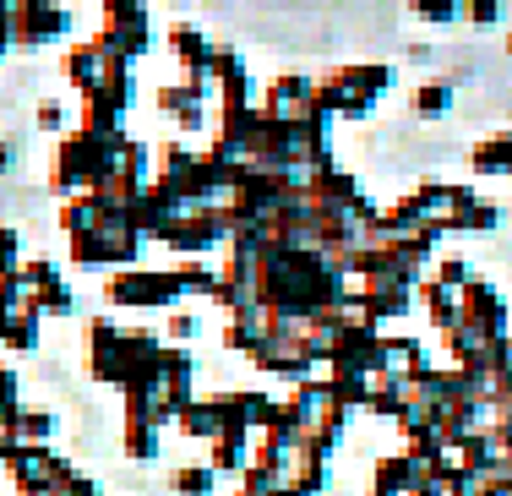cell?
I'll use <instances>...</instances> for the list:
<instances>
[{
  "label": "cell",
  "mask_w": 512,
  "mask_h": 496,
  "mask_svg": "<svg viewBox=\"0 0 512 496\" xmlns=\"http://www.w3.org/2000/svg\"><path fill=\"white\" fill-rule=\"evenodd\" d=\"M327 393H333L338 409H365V398H371V377H360V371H344V377H327Z\"/></svg>",
  "instance_id": "cell-32"
},
{
  "label": "cell",
  "mask_w": 512,
  "mask_h": 496,
  "mask_svg": "<svg viewBox=\"0 0 512 496\" xmlns=\"http://www.w3.org/2000/svg\"><path fill=\"white\" fill-rule=\"evenodd\" d=\"M240 496H289V486H284V475H278V469L246 464V475H240Z\"/></svg>",
  "instance_id": "cell-39"
},
{
  "label": "cell",
  "mask_w": 512,
  "mask_h": 496,
  "mask_svg": "<svg viewBox=\"0 0 512 496\" xmlns=\"http://www.w3.org/2000/svg\"><path fill=\"white\" fill-rule=\"evenodd\" d=\"M11 159H17V148H11V142H0V169H11Z\"/></svg>",
  "instance_id": "cell-54"
},
{
  "label": "cell",
  "mask_w": 512,
  "mask_h": 496,
  "mask_svg": "<svg viewBox=\"0 0 512 496\" xmlns=\"http://www.w3.org/2000/svg\"><path fill=\"white\" fill-rule=\"evenodd\" d=\"M11 50V33H0V55H6Z\"/></svg>",
  "instance_id": "cell-55"
},
{
  "label": "cell",
  "mask_w": 512,
  "mask_h": 496,
  "mask_svg": "<svg viewBox=\"0 0 512 496\" xmlns=\"http://www.w3.org/2000/svg\"><path fill=\"white\" fill-rule=\"evenodd\" d=\"M191 104H202V99L186 88V82H175V88H158V110H164V115H186Z\"/></svg>",
  "instance_id": "cell-45"
},
{
  "label": "cell",
  "mask_w": 512,
  "mask_h": 496,
  "mask_svg": "<svg viewBox=\"0 0 512 496\" xmlns=\"http://www.w3.org/2000/svg\"><path fill=\"white\" fill-rule=\"evenodd\" d=\"M60 71H66V82H71V88L93 93V88H99V77H104V55L93 50V39H88V44H71L66 60H60Z\"/></svg>",
  "instance_id": "cell-19"
},
{
  "label": "cell",
  "mask_w": 512,
  "mask_h": 496,
  "mask_svg": "<svg viewBox=\"0 0 512 496\" xmlns=\"http://www.w3.org/2000/svg\"><path fill=\"white\" fill-rule=\"evenodd\" d=\"M355 295L365 300V306H371L376 322H398V317H409V311H414V289H404L393 273L365 278V284H355Z\"/></svg>",
  "instance_id": "cell-14"
},
{
  "label": "cell",
  "mask_w": 512,
  "mask_h": 496,
  "mask_svg": "<svg viewBox=\"0 0 512 496\" xmlns=\"http://www.w3.org/2000/svg\"><path fill=\"white\" fill-rule=\"evenodd\" d=\"M104 202H99V191H82V197H66L60 202V229H66V240H77V235H93V229L104 224Z\"/></svg>",
  "instance_id": "cell-17"
},
{
  "label": "cell",
  "mask_w": 512,
  "mask_h": 496,
  "mask_svg": "<svg viewBox=\"0 0 512 496\" xmlns=\"http://www.w3.org/2000/svg\"><path fill=\"white\" fill-rule=\"evenodd\" d=\"M71 33V11L50 6V0H17L11 6V50H39L50 39Z\"/></svg>",
  "instance_id": "cell-6"
},
{
  "label": "cell",
  "mask_w": 512,
  "mask_h": 496,
  "mask_svg": "<svg viewBox=\"0 0 512 496\" xmlns=\"http://www.w3.org/2000/svg\"><path fill=\"white\" fill-rule=\"evenodd\" d=\"M213 486H218V475L207 464H180L175 469V491L180 496H213Z\"/></svg>",
  "instance_id": "cell-41"
},
{
  "label": "cell",
  "mask_w": 512,
  "mask_h": 496,
  "mask_svg": "<svg viewBox=\"0 0 512 496\" xmlns=\"http://www.w3.org/2000/svg\"><path fill=\"white\" fill-rule=\"evenodd\" d=\"M17 278H22V289H28V295H33V289H44V284H60V268H55V262H22V268H17Z\"/></svg>",
  "instance_id": "cell-44"
},
{
  "label": "cell",
  "mask_w": 512,
  "mask_h": 496,
  "mask_svg": "<svg viewBox=\"0 0 512 496\" xmlns=\"http://www.w3.org/2000/svg\"><path fill=\"white\" fill-rule=\"evenodd\" d=\"M382 229H387L393 240H409V235H425V229H431V224H425V213H420V202H414V191L382 213Z\"/></svg>",
  "instance_id": "cell-31"
},
{
  "label": "cell",
  "mask_w": 512,
  "mask_h": 496,
  "mask_svg": "<svg viewBox=\"0 0 512 496\" xmlns=\"http://www.w3.org/2000/svg\"><path fill=\"white\" fill-rule=\"evenodd\" d=\"M202 333V322L191 317V311H169V338H175V344H186V338H197Z\"/></svg>",
  "instance_id": "cell-47"
},
{
  "label": "cell",
  "mask_w": 512,
  "mask_h": 496,
  "mask_svg": "<svg viewBox=\"0 0 512 496\" xmlns=\"http://www.w3.org/2000/svg\"><path fill=\"white\" fill-rule=\"evenodd\" d=\"M6 469H11V480H17V496H50L77 475V469L60 453H50V447H17V453L6 458Z\"/></svg>",
  "instance_id": "cell-5"
},
{
  "label": "cell",
  "mask_w": 512,
  "mask_h": 496,
  "mask_svg": "<svg viewBox=\"0 0 512 496\" xmlns=\"http://www.w3.org/2000/svg\"><path fill=\"white\" fill-rule=\"evenodd\" d=\"M22 306L33 311V317H71L77 311V295H71V284L60 278V284H44V289H33Z\"/></svg>",
  "instance_id": "cell-29"
},
{
  "label": "cell",
  "mask_w": 512,
  "mask_h": 496,
  "mask_svg": "<svg viewBox=\"0 0 512 496\" xmlns=\"http://www.w3.org/2000/svg\"><path fill=\"white\" fill-rule=\"evenodd\" d=\"M71 262H77L82 273H99V268H104V246H99V229H93V235H77V240H71Z\"/></svg>",
  "instance_id": "cell-43"
},
{
  "label": "cell",
  "mask_w": 512,
  "mask_h": 496,
  "mask_svg": "<svg viewBox=\"0 0 512 496\" xmlns=\"http://www.w3.org/2000/svg\"><path fill=\"white\" fill-rule=\"evenodd\" d=\"M0 344H6V349H17V355L39 349V317H33L28 306H17V311H11V322H6V333H0Z\"/></svg>",
  "instance_id": "cell-33"
},
{
  "label": "cell",
  "mask_w": 512,
  "mask_h": 496,
  "mask_svg": "<svg viewBox=\"0 0 512 496\" xmlns=\"http://www.w3.org/2000/svg\"><path fill=\"white\" fill-rule=\"evenodd\" d=\"M148 186H153V153H148V142L131 137L126 148L115 153L109 175L99 180V202H104V208H131Z\"/></svg>",
  "instance_id": "cell-4"
},
{
  "label": "cell",
  "mask_w": 512,
  "mask_h": 496,
  "mask_svg": "<svg viewBox=\"0 0 512 496\" xmlns=\"http://www.w3.org/2000/svg\"><path fill=\"white\" fill-rule=\"evenodd\" d=\"M507 50H512V39H507Z\"/></svg>",
  "instance_id": "cell-57"
},
{
  "label": "cell",
  "mask_w": 512,
  "mask_h": 496,
  "mask_svg": "<svg viewBox=\"0 0 512 496\" xmlns=\"http://www.w3.org/2000/svg\"><path fill=\"white\" fill-rule=\"evenodd\" d=\"M436 415H442V409H436L431 398H414V393H409L404 415H398V431H404V437H420V431H436Z\"/></svg>",
  "instance_id": "cell-38"
},
{
  "label": "cell",
  "mask_w": 512,
  "mask_h": 496,
  "mask_svg": "<svg viewBox=\"0 0 512 496\" xmlns=\"http://www.w3.org/2000/svg\"><path fill=\"white\" fill-rule=\"evenodd\" d=\"M458 317L474 322V328H485L491 338H507L512 333V317H507V300L496 295L485 278H474L469 289H458Z\"/></svg>",
  "instance_id": "cell-10"
},
{
  "label": "cell",
  "mask_w": 512,
  "mask_h": 496,
  "mask_svg": "<svg viewBox=\"0 0 512 496\" xmlns=\"http://www.w3.org/2000/svg\"><path fill=\"white\" fill-rule=\"evenodd\" d=\"M164 246L180 251V257H213L218 246H229V224L218 219V213H207V208H191L186 219L164 235Z\"/></svg>",
  "instance_id": "cell-8"
},
{
  "label": "cell",
  "mask_w": 512,
  "mask_h": 496,
  "mask_svg": "<svg viewBox=\"0 0 512 496\" xmlns=\"http://www.w3.org/2000/svg\"><path fill=\"white\" fill-rule=\"evenodd\" d=\"M175 126H180V131H202V126H207V104H191L186 115H175Z\"/></svg>",
  "instance_id": "cell-53"
},
{
  "label": "cell",
  "mask_w": 512,
  "mask_h": 496,
  "mask_svg": "<svg viewBox=\"0 0 512 496\" xmlns=\"http://www.w3.org/2000/svg\"><path fill=\"white\" fill-rule=\"evenodd\" d=\"M420 366H431L420 338H409V333H382L376 360H371V377H414Z\"/></svg>",
  "instance_id": "cell-12"
},
{
  "label": "cell",
  "mask_w": 512,
  "mask_h": 496,
  "mask_svg": "<svg viewBox=\"0 0 512 496\" xmlns=\"http://www.w3.org/2000/svg\"><path fill=\"white\" fill-rule=\"evenodd\" d=\"M349 77H355V88L365 99H382L387 88H393V66H376V60H355V66H344Z\"/></svg>",
  "instance_id": "cell-35"
},
{
  "label": "cell",
  "mask_w": 512,
  "mask_h": 496,
  "mask_svg": "<svg viewBox=\"0 0 512 496\" xmlns=\"http://www.w3.org/2000/svg\"><path fill=\"white\" fill-rule=\"evenodd\" d=\"M109 164H115V153L104 148V142L82 137V131H66L55 148V164H50V186L60 197H82V191H99V180L109 175Z\"/></svg>",
  "instance_id": "cell-1"
},
{
  "label": "cell",
  "mask_w": 512,
  "mask_h": 496,
  "mask_svg": "<svg viewBox=\"0 0 512 496\" xmlns=\"http://www.w3.org/2000/svg\"><path fill=\"white\" fill-rule=\"evenodd\" d=\"M175 278L180 295H207V300L224 295V268H213V262H175Z\"/></svg>",
  "instance_id": "cell-25"
},
{
  "label": "cell",
  "mask_w": 512,
  "mask_h": 496,
  "mask_svg": "<svg viewBox=\"0 0 512 496\" xmlns=\"http://www.w3.org/2000/svg\"><path fill=\"white\" fill-rule=\"evenodd\" d=\"M131 213H137V229H142L148 240H164L169 229H175L180 219H186L191 208H186V202H175L164 186H148L137 202H131Z\"/></svg>",
  "instance_id": "cell-13"
},
{
  "label": "cell",
  "mask_w": 512,
  "mask_h": 496,
  "mask_svg": "<svg viewBox=\"0 0 512 496\" xmlns=\"http://www.w3.org/2000/svg\"><path fill=\"white\" fill-rule=\"evenodd\" d=\"M251 442H256V437H246V431H224V437L213 442V458H207V469H213V475H246Z\"/></svg>",
  "instance_id": "cell-21"
},
{
  "label": "cell",
  "mask_w": 512,
  "mask_h": 496,
  "mask_svg": "<svg viewBox=\"0 0 512 496\" xmlns=\"http://www.w3.org/2000/svg\"><path fill=\"white\" fill-rule=\"evenodd\" d=\"M376 486L409 496V486H414V464L404 458V447H398V453H387V458H376Z\"/></svg>",
  "instance_id": "cell-34"
},
{
  "label": "cell",
  "mask_w": 512,
  "mask_h": 496,
  "mask_svg": "<svg viewBox=\"0 0 512 496\" xmlns=\"http://www.w3.org/2000/svg\"><path fill=\"white\" fill-rule=\"evenodd\" d=\"M469 164L480 169V175H512V131H496V137L474 142Z\"/></svg>",
  "instance_id": "cell-28"
},
{
  "label": "cell",
  "mask_w": 512,
  "mask_h": 496,
  "mask_svg": "<svg viewBox=\"0 0 512 496\" xmlns=\"http://www.w3.org/2000/svg\"><path fill=\"white\" fill-rule=\"evenodd\" d=\"M414 300H420V311L431 317V328H442V333H453L458 322H463L458 317V295H453V289H442V284H431V278L414 289Z\"/></svg>",
  "instance_id": "cell-20"
},
{
  "label": "cell",
  "mask_w": 512,
  "mask_h": 496,
  "mask_svg": "<svg viewBox=\"0 0 512 496\" xmlns=\"http://www.w3.org/2000/svg\"><path fill=\"white\" fill-rule=\"evenodd\" d=\"M50 496H99V486H93V480H88V475H82V469H77V475H71V480H66V486H60V491H50Z\"/></svg>",
  "instance_id": "cell-52"
},
{
  "label": "cell",
  "mask_w": 512,
  "mask_h": 496,
  "mask_svg": "<svg viewBox=\"0 0 512 496\" xmlns=\"http://www.w3.org/2000/svg\"><path fill=\"white\" fill-rule=\"evenodd\" d=\"M414 17H420V22H453L458 6H447V0H420V6H414Z\"/></svg>",
  "instance_id": "cell-48"
},
{
  "label": "cell",
  "mask_w": 512,
  "mask_h": 496,
  "mask_svg": "<svg viewBox=\"0 0 512 496\" xmlns=\"http://www.w3.org/2000/svg\"><path fill=\"white\" fill-rule=\"evenodd\" d=\"M371 496H398V491H382V486H371Z\"/></svg>",
  "instance_id": "cell-56"
},
{
  "label": "cell",
  "mask_w": 512,
  "mask_h": 496,
  "mask_svg": "<svg viewBox=\"0 0 512 496\" xmlns=\"http://www.w3.org/2000/svg\"><path fill=\"white\" fill-rule=\"evenodd\" d=\"M126 458H137V464L158 458V426H148V420H126Z\"/></svg>",
  "instance_id": "cell-40"
},
{
  "label": "cell",
  "mask_w": 512,
  "mask_h": 496,
  "mask_svg": "<svg viewBox=\"0 0 512 496\" xmlns=\"http://www.w3.org/2000/svg\"><path fill=\"white\" fill-rule=\"evenodd\" d=\"M414 110H420L425 120H436V115H447L453 110V82H420V88H414Z\"/></svg>",
  "instance_id": "cell-37"
},
{
  "label": "cell",
  "mask_w": 512,
  "mask_h": 496,
  "mask_svg": "<svg viewBox=\"0 0 512 496\" xmlns=\"http://www.w3.org/2000/svg\"><path fill=\"white\" fill-rule=\"evenodd\" d=\"M447 496H491V486H485L480 475H463V469H458V480L447 486Z\"/></svg>",
  "instance_id": "cell-50"
},
{
  "label": "cell",
  "mask_w": 512,
  "mask_h": 496,
  "mask_svg": "<svg viewBox=\"0 0 512 496\" xmlns=\"http://www.w3.org/2000/svg\"><path fill=\"white\" fill-rule=\"evenodd\" d=\"M104 295H109V306H148V311H169V306H180V278L175 268H120V273H109V284H104Z\"/></svg>",
  "instance_id": "cell-2"
},
{
  "label": "cell",
  "mask_w": 512,
  "mask_h": 496,
  "mask_svg": "<svg viewBox=\"0 0 512 496\" xmlns=\"http://www.w3.org/2000/svg\"><path fill=\"white\" fill-rule=\"evenodd\" d=\"M175 426L186 431L191 442H218V431H224V420H218V398H191L186 415H180Z\"/></svg>",
  "instance_id": "cell-23"
},
{
  "label": "cell",
  "mask_w": 512,
  "mask_h": 496,
  "mask_svg": "<svg viewBox=\"0 0 512 496\" xmlns=\"http://www.w3.org/2000/svg\"><path fill=\"white\" fill-rule=\"evenodd\" d=\"M93 50L109 55V60H137L142 50H153L148 6H137V0H109V6H104V28L93 33Z\"/></svg>",
  "instance_id": "cell-3"
},
{
  "label": "cell",
  "mask_w": 512,
  "mask_h": 496,
  "mask_svg": "<svg viewBox=\"0 0 512 496\" xmlns=\"http://www.w3.org/2000/svg\"><path fill=\"white\" fill-rule=\"evenodd\" d=\"M355 197H360V180L349 175V169H327V175L306 191L311 208H344V202H355Z\"/></svg>",
  "instance_id": "cell-22"
},
{
  "label": "cell",
  "mask_w": 512,
  "mask_h": 496,
  "mask_svg": "<svg viewBox=\"0 0 512 496\" xmlns=\"http://www.w3.org/2000/svg\"><path fill=\"white\" fill-rule=\"evenodd\" d=\"M414 202H420L425 224H431V229H442V235H447V224H453V208H458V186H442V180H425V186H414Z\"/></svg>",
  "instance_id": "cell-18"
},
{
  "label": "cell",
  "mask_w": 512,
  "mask_h": 496,
  "mask_svg": "<svg viewBox=\"0 0 512 496\" xmlns=\"http://www.w3.org/2000/svg\"><path fill=\"white\" fill-rule=\"evenodd\" d=\"M316 99H322V110H327V120H365L376 110V99H365V93L355 88V77H349L344 66L338 71H327V77H316Z\"/></svg>",
  "instance_id": "cell-11"
},
{
  "label": "cell",
  "mask_w": 512,
  "mask_h": 496,
  "mask_svg": "<svg viewBox=\"0 0 512 496\" xmlns=\"http://www.w3.org/2000/svg\"><path fill=\"white\" fill-rule=\"evenodd\" d=\"M458 17H469V22H480V28H485V22L502 17V6H496V0H474V6H458Z\"/></svg>",
  "instance_id": "cell-49"
},
{
  "label": "cell",
  "mask_w": 512,
  "mask_h": 496,
  "mask_svg": "<svg viewBox=\"0 0 512 496\" xmlns=\"http://www.w3.org/2000/svg\"><path fill=\"white\" fill-rule=\"evenodd\" d=\"M447 338V355H453V366L458 371H474V377H491V349H496V338L485 333V328H474V322H458L453 333H442Z\"/></svg>",
  "instance_id": "cell-15"
},
{
  "label": "cell",
  "mask_w": 512,
  "mask_h": 496,
  "mask_svg": "<svg viewBox=\"0 0 512 496\" xmlns=\"http://www.w3.org/2000/svg\"><path fill=\"white\" fill-rule=\"evenodd\" d=\"M22 415V382H17V371L11 366H0V426L11 431V420Z\"/></svg>",
  "instance_id": "cell-42"
},
{
  "label": "cell",
  "mask_w": 512,
  "mask_h": 496,
  "mask_svg": "<svg viewBox=\"0 0 512 496\" xmlns=\"http://www.w3.org/2000/svg\"><path fill=\"white\" fill-rule=\"evenodd\" d=\"M169 50L180 55L186 71H197V66H207V55H213V39H207L202 28H191V22H175V28H169Z\"/></svg>",
  "instance_id": "cell-26"
},
{
  "label": "cell",
  "mask_w": 512,
  "mask_h": 496,
  "mask_svg": "<svg viewBox=\"0 0 512 496\" xmlns=\"http://www.w3.org/2000/svg\"><path fill=\"white\" fill-rule=\"evenodd\" d=\"M39 126H44V131H60V126H66V104H60V99H44V104H39Z\"/></svg>",
  "instance_id": "cell-51"
},
{
  "label": "cell",
  "mask_w": 512,
  "mask_h": 496,
  "mask_svg": "<svg viewBox=\"0 0 512 496\" xmlns=\"http://www.w3.org/2000/svg\"><path fill=\"white\" fill-rule=\"evenodd\" d=\"M22 268V240L11 224H0V273H17Z\"/></svg>",
  "instance_id": "cell-46"
},
{
  "label": "cell",
  "mask_w": 512,
  "mask_h": 496,
  "mask_svg": "<svg viewBox=\"0 0 512 496\" xmlns=\"http://www.w3.org/2000/svg\"><path fill=\"white\" fill-rule=\"evenodd\" d=\"M502 224V213H496V202H485V197H474L469 186H458V208H453V224L447 229H496Z\"/></svg>",
  "instance_id": "cell-24"
},
{
  "label": "cell",
  "mask_w": 512,
  "mask_h": 496,
  "mask_svg": "<svg viewBox=\"0 0 512 496\" xmlns=\"http://www.w3.org/2000/svg\"><path fill=\"white\" fill-rule=\"evenodd\" d=\"M431 284H442V289H469L474 284V268H469V257H458V251H447V257H436V268H431Z\"/></svg>",
  "instance_id": "cell-36"
},
{
  "label": "cell",
  "mask_w": 512,
  "mask_h": 496,
  "mask_svg": "<svg viewBox=\"0 0 512 496\" xmlns=\"http://www.w3.org/2000/svg\"><path fill=\"white\" fill-rule=\"evenodd\" d=\"M153 186H164L175 202L197 208V153H191L186 142H164V148L153 153Z\"/></svg>",
  "instance_id": "cell-9"
},
{
  "label": "cell",
  "mask_w": 512,
  "mask_h": 496,
  "mask_svg": "<svg viewBox=\"0 0 512 496\" xmlns=\"http://www.w3.org/2000/svg\"><path fill=\"white\" fill-rule=\"evenodd\" d=\"M88 371H93V382H109V387L126 382V328H115V317H93Z\"/></svg>",
  "instance_id": "cell-7"
},
{
  "label": "cell",
  "mask_w": 512,
  "mask_h": 496,
  "mask_svg": "<svg viewBox=\"0 0 512 496\" xmlns=\"http://www.w3.org/2000/svg\"><path fill=\"white\" fill-rule=\"evenodd\" d=\"M11 437H17L22 447H50L55 415H50V409H28V404H22V415L11 420Z\"/></svg>",
  "instance_id": "cell-30"
},
{
  "label": "cell",
  "mask_w": 512,
  "mask_h": 496,
  "mask_svg": "<svg viewBox=\"0 0 512 496\" xmlns=\"http://www.w3.org/2000/svg\"><path fill=\"white\" fill-rule=\"evenodd\" d=\"M409 404V382L404 377H371V398H365V409L382 420H398Z\"/></svg>",
  "instance_id": "cell-27"
},
{
  "label": "cell",
  "mask_w": 512,
  "mask_h": 496,
  "mask_svg": "<svg viewBox=\"0 0 512 496\" xmlns=\"http://www.w3.org/2000/svg\"><path fill=\"white\" fill-rule=\"evenodd\" d=\"M82 99H99V104H109L115 115H126L131 104H137V82H131V60H109V55H104V77H99V88H93V93H82Z\"/></svg>",
  "instance_id": "cell-16"
}]
</instances>
